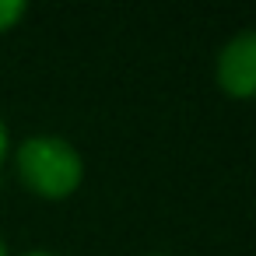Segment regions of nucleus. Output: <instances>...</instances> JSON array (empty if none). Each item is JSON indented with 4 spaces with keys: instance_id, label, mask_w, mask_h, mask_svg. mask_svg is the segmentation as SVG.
<instances>
[{
    "instance_id": "nucleus-1",
    "label": "nucleus",
    "mask_w": 256,
    "mask_h": 256,
    "mask_svg": "<svg viewBox=\"0 0 256 256\" xmlns=\"http://www.w3.org/2000/svg\"><path fill=\"white\" fill-rule=\"evenodd\" d=\"M18 176L32 193L46 200H64L81 186L84 168H81V154L64 137L39 134L18 148Z\"/></svg>"
},
{
    "instance_id": "nucleus-2",
    "label": "nucleus",
    "mask_w": 256,
    "mask_h": 256,
    "mask_svg": "<svg viewBox=\"0 0 256 256\" xmlns=\"http://www.w3.org/2000/svg\"><path fill=\"white\" fill-rule=\"evenodd\" d=\"M218 84L232 98H252L256 95V32H242L221 50Z\"/></svg>"
},
{
    "instance_id": "nucleus-3",
    "label": "nucleus",
    "mask_w": 256,
    "mask_h": 256,
    "mask_svg": "<svg viewBox=\"0 0 256 256\" xmlns=\"http://www.w3.org/2000/svg\"><path fill=\"white\" fill-rule=\"evenodd\" d=\"M22 18H25V4H22V0H0V32L14 28Z\"/></svg>"
},
{
    "instance_id": "nucleus-4",
    "label": "nucleus",
    "mask_w": 256,
    "mask_h": 256,
    "mask_svg": "<svg viewBox=\"0 0 256 256\" xmlns=\"http://www.w3.org/2000/svg\"><path fill=\"white\" fill-rule=\"evenodd\" d=\"M4 154H8V126L0 123V165H4Z\"/></svg>"
},
{
    "instance_id": "nucleus-5",
    "label": "nucleus",
    "mask_w": 256,
    "mask_h": 256,
    "mask_svg": "<svg viewBox=\"0 0 256 256\" xmlns=\"http://www.w3.org/2000/svg\"><path fill=\"white\" fill-rule=\"evenodd\" d=\"M0 256H8V249H4V242H0Z\"/></svg>"
},
{
    "instance_id": "nucleus-6",
    "label": "nucleus",
    "mask_w": 256,
    "mask_h": 256,
    "mask_svg": "<svg viewBox=\"0 0 256 256\" xmlns=\"http://www.w3.org/2000/svg\"><path fill=\"white\" fill-rule=\"evenodd\" d=\"M28 256H50V252H28Z\"/></svg>"
}]
</instances>
